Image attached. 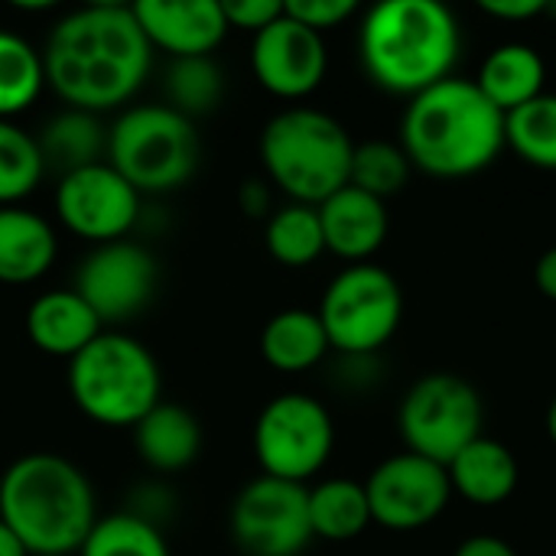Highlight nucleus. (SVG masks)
Listing matches in <instances>:
<instances>
[{
	"instance_id": "aec40b11",
	"label": "nucleus",
	"mask_w": 556,
	"mask_h": 556,
	"mask_svg": "<svg viewBox=\"0 0 556 556\" xmlns=\"http://www.w3.org/2000/svg\"><path fill=\"white\" fill-rule=\"evenodd\" d=\"M59 254L52 225L20 205L0 208V283L20 287L39 280Z\"/></svg>"
},
{
	"instance_id": "412c9836",
	"label": "nucleus",
	"mask_w": 556,
	"mask_h": 556,
	"mask_svg": "<svg viewBox=\"0 0 556 556\" xmlns=\"http://www.w3.org/2000/svg\"><path fill=\"white\" fill-rule=\"evenodd\" d=\"M134 443L140 459L160 472H182L195 463L202 450V427L192 417V410L179 404H156L137 427H134Z\"/></svg>"
},
{
	"instance_id": "cd10ccee",
	"label": "nucleus",
	"mask_w": 556,
	"mask_h": 556,
	"mask_svg": "<svg viewBox=\"0 0 556 556\" xmlns=\"http://www.w3.org/2000/svg\"><path fill=\"white\" fill-rule=\"evenodd\" d=\"M46 85L42 52H36L23 36L0 29V121L26 111Z\"/></svg>"
},
{
	"instance_id": "393cba45",
	"label": "nucleus",
	"mask_w": 556,
	"mask_h": 556,
	"mask_svg": "<svg viewBox=\"0 0 556 556\" xmlns=\"http://www.w3.org/2000/svg\"><path fill=\"white\" fill-rule=\"evenodd\" d=\"M309 525L313 538L323 541H355L371 525V508L362 482L329 479L309 489Z\"/></svg>"
},
{
	"instance_id": "c9c22d12",
	"label": "nucleus",
	"mask_w": 556,
	"mask_h": 556,
	"mask_svg": "<svg viewBox=\"0 0 556 556\" xmlns=\"http://www.w3.org/2000/svg\"><path fill=\"white\" fill-rule=\"evenodd\" d=\"M547 3L551 0H479V10L505 23H525V20L544 16Z\"/></svg>"
},
{
	"instance_id": "ddd939ff",
	"label": "nucleus",
	"mask_w": 556,
	"mask_h": 556,
	"mask_svg": "<svg viewBox=\"0 0 556 556\" xmlns=\"http://www.w3.org/2000/svg\"><path fill=\"white\" fill-rule=\"evenodd\" d=\"M55 215L72 235L91 241L94 248L124 241L140 218V192L104 160L59 179Z\"/></svg>"
},
{
	"instance_id": "1a4fd4ad",
	"label": "nucleus",
	"mask_w": 556,
	"mask_h": 556,
	"mask_svg": "<svg viewBox=\"0 0 556 556\" xmlns=\"http://www.w3.org/2000/svg\"><path fill=\"white\" fill-rule=\"evenodd\" d=\"M485 404L476 384L459 375H424L410 384L397 410V430L407 453L450 466L469 443L482 437Z\"/></svg>"
},
{
	"instance_id": "473e14b6",
	"label": "nucleus",
	"mask_w": 556,
	"mask_h": 556,
	"mask_svg": "<svg viewBox=\"0 0 556 556\" xmlns=\"http://www.w3.org/2000/svg\"><path fill=\"white\" fill-rule=\"evenodd\" d=\"M358 3L355 0H287L283 3V13L293 16L296 23L309 26L313 33H326V29H336L342 26L349 16H355Z\"/></svg>"
},
{
	"instance_id": "423d86ee",
	"label": "nucleus",
	"mask_w": 556,
	"mask_h": 556,
	"mask_svg": "<svg viewBox=\"0 0 556 556\" xmlns=\"http://www.w3.org/2000/svg\"><path fill=\"white\" fill-rule=\"evenodd\" d=\"M68 394L101 427H137L160 404L163 375L143 342L101 332L68 362Z\"/></svg>"
},
{
	"instance_id": "20e7f679",
	"label": "nucleus",
	"mask_w": 556,
	"mask_h": 556,
	"mask_svg": "<svg viewBox=\"0 0 556 556\" xmlns=\"http://www.w3.org/2000/svg\"><path fill=\"white\" fill-rule=\"evenodd\" d=\"M0 521L29 556H75L98 521L94 489L72 459L26 453L0 476Z\"/></svg>"
},
{
	"instance_id": "f03ea898",
	"label": "nucleus",
	"mask_w": 556,
	"mask_h": 556,
	"mask_svg": "<svg viewBox=\"0 0 556 556\" xmlns=\"http://www.w3.org/2000/svg\"><path fill=\"white\" fill-rule=\"evenodd\" d=\"M401 150L437 179L489 169L505 150V114L469 78H446L410 98L401 117Z\"/></svg>"
},
{
	"instance_id": "a19ab883",
	"label": "nucleus",
	"mask_w": 556,
	"mask_h": 556,
	"mask_svg": "<svg viewBox=\"0 0 556 556\" xmlns=\"http://www.w3.org/2000/svg\"><path fill=\"white\" fill-rule=\"evenodd\" d=\"M547 437H551V443L556 446V397L551 401V407H547Z\"/></svg>"
},
{
	"instance_id": "2eb2a0df",
	"label": "nucleus",
	"mask_w": 556,
	"mask_h": 556,
	"mask_svg": "<svg viewBox=\"0 0 556 556\" xmlns=\"http://www.w3.org/2000/svg\"><path fill=\"white\" fill-rule=\"evenodd\" d=\"M329 68L326 39L293 16L280 13L251 39V72L261 88L283 101L313 94Z\"/></svg>"
},
{
	"instance_id": "ea45409f",
	"label": "nucleus",
	"mask_w": 556,
	"mask_h": 556,
	"mask_svg": "<svg viewBox=\"0 0 556 556\" xmlns=\"http://www.w3.org/2000/svg\"><path fill=\"white\" fill-rule=\"evenodd\" d=\"M0 556H29V551L23 547V541L0 521Z\"/></svg>"
},
{
	"instance_id": "4c0bfd02",
	"label": "nucleus",
	"mask_w": 556,
	"mask_h": 556,
	"mask_svg": "<svg viewBox=\"0 0 556 556\" xmlns=\"http://www.w3.org/2000/svg\"><path fill=\"white\" fill-rule=\"evenodd\" d=\"M453 556H518V554H515V547H511L508 541H502V538H495V534H476V538H466V541L456 547V554Z\"/></svg>"
},
{
	"instance_id": "a878e982",
	"label": "nucleus",
	"mask_w": 556,
	"mask_h": 556,
	"mask_svg": "<svg viewBox=\"0 0 556 556\" xmlns=\"http://www.w3.org/2000/svg\"><path fill=\"white\" fill-rule=\"evenodd\" d=\"M264 244H267V254L283 267H309V264H316L323 257V251H326L319 212L313 205H300V202H290V205L277 208L267 218Z\"/></svg>"
},
{
	"instance_id": "f257e3e1",
	"label": "nucleus",
	"mask_w": 556,
	"mask_h": 556,
	"mask_svg": "<svg viewBox=\"0 0 556 556\" xmlns=\"http://www.w3.org/2000/svg\"><path fill=\"white\" fill-rule=\"evenodd\" d=\"M153 62L134 7L91 3L62 16L42 49L46 85L78 111H111L137 94Z\"/></svg>"
},
{
	"instance_id": "9d476101",
	"label": "nucleus",
	"mask_w": 556,
	"mask_h": 556,
	"mask_svg": "<svg viewBox=\"0 0 556 556\" xmlns=\"http://www.w3.org/2000/svg\"><path fill=\"white\" fill-rule=\"evenodd\" d=\"M336 427L323 401L309 394L274 397L254 424V456L264 476L303 485L332 456Z\"/></svg>"
},
{
	"instance_id": "4468645a",
	"label": "nucleus",
	"mask_w": 556,
	"mask_h": 556,
	"mask_svg": "<svg viewBox=\"0 0 556 556\" xmlns=\"http://www.w3.org/2000/svg\"><path fill=\"white\" fill-rule=\"evenodd\" d=\"M156 257L134 241L98 244L75 274V293L94 309L101 323H124L137 316L156 290Z\"/></svg>"
},
{
	"instance_id": "f8f14e48",
	"label": "nucleus",
	"mask_w": 556,
	"mask_h": 556,
	"mask_svg": "<svg viewBox=\"0 0 556 556\" xmlns=\"http://www.w3.org/2000/svg\"><path fill=\"white\" fill-rule=\"evenodd\" d=\"M365 495L371 508V525L407 534L430 528L446 511L453 485L446 466L404 450L375 466L365 482Z\"/></svg>"
},
{
	"instance_id": "0eeeda50",
	"label": "nucleus",
	"mask_w": 556,
	"mask_h": 556,
	"mask_svg": "<svg viewBox=\"0 0 556 556\" xmlns=\"http://www.w3.org/2000/svg\"><path fill=\"white\" fill-rule=\"evenodd\" d=\"M108 163L143 195L173 192L199 163V134L169 104L127 108L108 130Z\"/></svg>"
},
{
	"instance_id": "f704fd0d",
	"label": "nucleus",
	"mask_w": 556,
	"mask_h": 556,
	"mask_svg": "<svg viewBox=\"0 0 556 556\" xmlns=\"http://www.w3.org/2000/svg\"><path fill=\"white\" fill-rule=\"evenodd\" d=\"M222 10H225L228 29L238 26L244 33H261L283 13V3L280 0H231V3H222Z\"/></svg>"
},
{
	"instance_id": "9b49d317",
	"label": "nucleus",
	"mask_w": 556,
	"mask_h": 556,
	"mask_svg": "<svg viewBox=\"0 0 556 556\" xmlns=\"http://www.w3.org/2000/svg\"><path fill=\"white\" fill-rule=\"evenodd\" d=\"M228 521L235 544L248 556H300L313 541L309 489L257 476L235 495Z\"/></svg>"
},
{
	"instance_id": "5701e85b",
	"label": "nucleus",
	"mask_w": 556,
	"mask_h": 556,
	"mask_svg": "<svg viewBox=\"0 0 556 556\" xmlns=\"http://www.w3.org/2000/svg\"><path fill=\"white\" fill-rule=\"evenodd\" d=\"M329 352L326 329L313 309H280L261 332V355L280 375H303Z\"/></svg>"
},
{
	"instance_id": "4be33fe9",
	"label": "nucleus",
	"mask_w": 556,
	"mask_h": 556,
	"mask_svg": "<svg viewBox=\"0 0 556 556\" xmlns=\"http://www.w3.org/2000/svg\"><path fill=\"white\" fill-rule=\"evenodd\" d=\"M479 91L502 111L511 114L515 108L534 101L544 94L547 85V65L541 52L528 42H505L492 49L479 68L476 78Z\"/></svg>"
},
{
	"instance_id": "2f4dec72",
	"label": "nucleus",
	"mask_w": 556,
	"mask_h": 556,
	"mask_svg": "<svg viewBox=\"0 0 556 556\" xmlns=\"http://www.w3.org/2000/svg\"><path fill=\"white\" fill-rule=\"evenodd\" d=\"M410 160L401 150V143L391 140H368V143H355L352 153V173H349V186L375 195V199H388L397 195L407 179H410Z\"/></svg>"
},
{
	"instance_id": "6ab92c4d",
	"label": "nucleus",
	"mask_w": 556,
	"mask_h": 556,
	"mask_svg": "<svg viewBox=\"0 0 556 556\" xmlns=\"http://www.w3.org/2000/svg\"><path fill=\"white\" fill-rule=\"evenodd\" d=\"M450 485L453 492L476 505V508H495L505 505L521 479L518 459L508 446H502L498 440L479 437L476 443H469L450 466Z\"/></svg>"
},
{
	"instance_id": "b1692460",
	"label": "nucleus",
	"mask_w": 556,
	"mask_h": 556,
	"mask_svg": "<svg viewBox=\"0 0 556 556\" xmlns=\"http://www.w3.org/2000/svg\"><path fill=\"white\" fill-rule=\"evenodd\" d=\"M42 163L55 166L62 176L104 163L108 156V130L91 111L65 108L55 117L42 124V134L36 137Z\"/></svg>"
},
{
	"instance_id": "bb28decb",
	"label": "nucleus",
	"mask_w": 556,
	"mask_h": 556,
	"mask_svg": "<svg viewBox=\"0 0 556 556\" xmlns=\"http://www.w3.org/2000/svg\"><path fill=\"white\" fill-rule=\"evenodd\" d=\"M505 147L538 169H556V94H541L505 114Z\"/></svg>"
},
{
	"instance_id": "c756f323",
	"label": "nucleus",
	"mask_w": 556,
	"mask_h": 556,
	"mask_svg": "<svg viewBox=\"0 0 556 556\" xmlns=\"http://www.w3.org/2000/svg\"><path fill=\"white\" fill-rule=\"evenodd\" d=\"M78 556H169V547L160 528L117 511L94 521L85 544L78 547Z\"/></svg>"
},
{
	"instance_id": "72a5a7b5",
	"label": "nucleus",
	"mask_w": 556,
	"mask_h": 556,
	"mask_svg": "<svg viewBox=\"0 0 556 556\" xmlns=\"http://www.w3.org/2000/svg\"><path fill=\"white\" fill-rule=\"evenodd\" d=\"M173 508H176V505H173V492H169L163 482H143V485H137V489L130 492L124 511L163 531V525H166V518L173 515Z\"/></svg>"
},
{
	"instance_id": "58836bf2",
	"label": "nucleus",
	"mask_w": 556,
	"mask_h": 556,
	"mask_svg": "<svg viewBox=\"0 0 556 556\" xmlns=\"http://www.w3.org/2000/svg\"><path fill=\"white\" fill-rule=\"evenodd\" d=\"M534 283H538V290H541L547 300H554L556 303V244L554 248H547V251L541 254V261L534 264Z\"/></svg>"
},
{
	"instance_id": "dca6fc26",
	"label": "nucleus",
	"mask_w": 556,
	"mask_h": 556,
	"mask_svg": "<svg viewBox=\"0 0 556 556\" xmlns=\"http://www.w3.org/2000/svg\"><path fill=\"white\" fill-rule=\"evenodd\" d=\"M130 7L147 42L173 59L212 55L228 33L222 0H137Z\"/></svg>"
},
{
	"instance_id": "6e6552de",
	"label": "nucleus",
	"mask_w": 556,
	"mask_h": 556,
	"mask_svg": "<svg viewBox=\"0 0 556 556\" xmlns=\"http://www.w3.org/2000/svg\"><path fill=\"white\" fill-rule=\"evenodd\" d=\"M319 323L329 349L349 358H368L381 352L404 319V293L394 274L378 264H349L323 293Z\"/></svg>"
},
{
	"instance_id": "39448f33",
	"label": "nucleus",
	"mask_w": 556,
	"mask_h": 556,
	"mask_svg": "<svg viewBox=\"0 0 556 556\" xmlns=\"http://www.w3.org/2000/svg\"><path fill=\"white\" fill-rule=\"evenodd\" d=\"M355 143L326 111L287 108L261 130V163L270 182L300 205H323L349 186Z\"/></svg>"
},
{
	"instance_id": "f3484780",
	"label": "nucleus",
	"mask_w": 556,
	"mask_h": 556,
	"mask_svg": "<svg viewBox=\"0 0 556 556\" xmlns=\"http://www.w3.org/2000/svg\"><path fill=\"white\" fill-rule=\"evenodd\" d=\"M316 212H319L326 251H332L342 261L365 264L388 241L391 218L384 202L355 186L339 189L323 205H316Z\"/></svg>"
},
{
	"instance_id": "7c9ffc66",
	"label": "nucleus",
	"mask_w": 556,
	"mask_h": 556,
	"mask_svg": "<svg viewBox=\"0 0 556 556\" xmlns=\"http://www.w3.org/2000/svg\"><path fill=\"white\" fill-rule=\"evenodd\" d=\"M46 163L36 137L13 121H0V208L16 205L42 182Z\"/></svg>"
},
{
	"instance_id": "a211bd4d",
	"label": "nucleus",
	"mask_w": 556,
	"mask_h": 556,
	"mask_svg": "<svg viewBox=\"0 0 556 556\" xmlns=\"http://www.w3.org/2000/svg\"><path fill=\"white\" fill-rule=\"evenodd\" d=\"M101 332H104V323L75 290H46L26 309L29 342L52 358L72 362Z\"/></svg>"
},
{
	"instance_id": "e433bc0d",
	"label": "nucleus",
	"mask_w": 556,
	"mask_h": 556,
	"mask_svg": "<svg viewBox=\"0 0 556 556\" xmlns=\"http://www.w3.org/2000/svg\"><path fill=\"white\" fill-rule=\"evenodd\" d=\"M238 202H241L244 215H251V218L270 215V189H267V182L264 179H248L241 186V192H238Z\"/></svg>"
},
{
	"instance_id": "c85d7f7f",
	"label": "nucleus",
	"mask_w": 556,
	"mask_h": 556,
	"mask_svg": "<svg viewBox=\"0 0 556 556\" xmlns=\"http://www.w3.org/2000/svg\"><path fill=\"white\" fill-rule=\"evenodd\" d=\"M225 94V75L212 55L173 59L166 68V104L182 117H199L218 108Z\"/></svg>"
},
{
	"instance_id": "7ed1b4c3",
	"label": "nucleus",
	"mask_w": 556,
	"mask_h": 556,
	"mask_svg": "<svg viewBox=\"0 0 556 556\" xmlns=\"http://www.w3.org/2000/svg\"><path fill=\"white\" fill-rule=\"evenodd\" d=\"M459 49V20L440 0H384L365 13L358 33L365 75L404 98L453 78Z\"/></svg>"
}]
</instances>
